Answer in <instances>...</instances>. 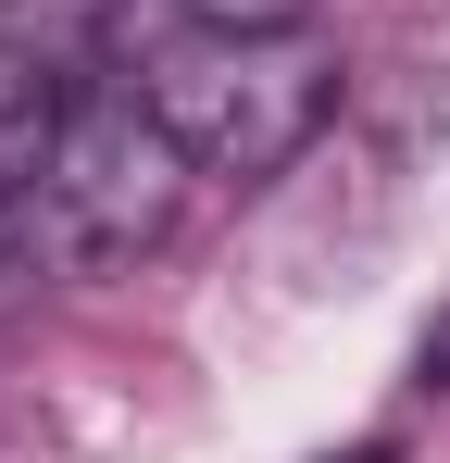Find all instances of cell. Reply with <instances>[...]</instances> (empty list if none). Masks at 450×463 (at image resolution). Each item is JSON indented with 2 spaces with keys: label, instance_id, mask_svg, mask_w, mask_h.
<instances>
[{
  "label": "cell",
  "instance_id": "3957f363",
  "mask_svg": "<svg viewBox=\"0 0 450 463\" xmlns=\"http://www.w3.org/2000/svg\"><path fill=\"white\" fill-rule=\"evenodd\" d=\"M175 25H213V38H300L313 0H163Z\"/></svg>",
  "mask_w": 450,
  "mask_h": 463
},
{
  "label": "cell",
  "instance_id": "277c9868",
  "mask_svg": "<svg viewBox=\"0 0 450 463\" xmlns=\"http://www.w3.org/2000/svg\"><path fill=\"white\" fill-rule=\"evenodd\" d=\"M338 463H400V439H363V451H338Z\"/></svg>",
  "mask_w": 450,
  "mask_h": 463
},
{
  "label": "cell",
  "instance_id": "6da1fadb",
  "mask_svg": "<svg viewBox=\"0 0 450 463\" xmlns=\"http://www.w3.org/2000/svg\"><path fill=\"white\" fill-rule=\"evenodd\" d=\"M188 188H201L188 138L126 76H100V88H63V113H51V151L25 175V238L63 276H126L175 238Z\"/></svg>",
  "mask_w": 450,
  "mask_h": 463
},
{
  "label": "cell",
  "instance_id": "7a4b0ae2",
  "mask_svg": "<svg viewBox=\"0 0 450 463\" xmlns=\"http://www.w3.org/2000/svg\"><path fill=\"white\" fill-rule=\"evenodd\" d=\"M126 88L188 138L201 175H238V188L288 175L313 151V126L338 113V63L313 38H213V25L150 38L138 63H126Z\"/></svg>",
  "mask_w": 450,
  "mask_h": 463
}]
</instances>
